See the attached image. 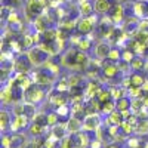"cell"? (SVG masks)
Listing matches in <instances>:
<instances>
[{"label": "cell", "mask_w": 148, "mask_h": 148, "mask_svg": "<svg viewBox=\"0 0 148 148\" xmlns=\"http://www.w3.org/2000/svg\"><path fill=\"white\" fill-rule=\"evenodd\" d=\"M76 136V141H77V147L79 148H89L92 139L89 138V132L88 130H80L79 133L74 135Z\"/></svg>", "instance_id": "18"}, {"label": "cell", "mask_w": 148, "mask_h": 148, "mask_svg": "<svg viewBox=\"0 0 148 148\" xmlns=\"http://www.w3.org/2000/svg\"><path fill=\"white\" fill-rule=\"evenodd\" d=\"M93 6H95V14L98 15H107L113 3L110 2V0H95L93 2Z\"/></svg>", "instance_id": "16"}, {"label": "cell", "mask_w": 148, "mask_h": 148, "mask_svg": "<svg viewBox=\"0 0 148 148\" xmlns=\"http://www.w3.org/2000/svg\"><path fill=\"white\" fill-rule=\"evenodd\" d=\"M45 98H46V92L42 89V86H39L37 83H33L30 88L24 92V101L25 102L39 104V102L45 101Z\"/></svg>", "instance_id": "2"}, {"label": "cell", "mask_w": 148, "mask_h": 148, "mask_svg": "<svg viewBox=\"0 0 148 148\" xmlns=\"http://www.w3.org/2000/svg\"><path fill=\"white\" fill-rule=\"evenodd\" d=\"M101 68H102V73H101V74L104 76V79H107V80H113V79H116V77L119 76V73H120L119 64L114 62V61H111V59H108V58H107V61L102 59Z\"/></svg>", "instance_id": "4"}, {"label": "cell", "mask_w": 148, "mask_h": 148, "mask_svg": "<svg viewBox=\"0 0 148 148\" xmlns=\"http://www.w3.org/2000/svg\"><path fill=\"white\" fill-rule=\"evenodd\" d=\"M123 121H125V116H123V113H121V111H119V110H114L113 113L108 114V119L105 121V125H108V126H111V125L121 126Z\"/></svg>", "instance_id": "17"}, {"label": "cell", "mask_w": 148, "mask_h": 148, "mask_svg": "<svg viewBox=\"0 0 148 148\" xmlns=\"http://www.w3.org/2000/svg\"><path fill=\"white\" fill-rule=\"evenodd\" d=\"M135 56H136V53H135L133 51H130V49H127V47L121 52V59L126 61V62H132V61L135 59Z\"/></svg>", "instance_id": "38"}, {"label": "cell", "mask_w": 148, "mask_h": 148, "mask_svg": "<svg viewBox=\"0 0 148 148\" xmlns=\"http://www.w3.org/2000/svg\"><path fill=\"white\" fill-rule=\"evenodd\" d=\"M79 14L80 16H90L92 14H95V6L90 0H86L83 3H79Z\"/></svg>", "instance_id": "21"}, {"label": "cell", "mask_w": 148, "mask_h": 148, "mask_svg": "<svg viewBox=\"0 0 148 148\" xmlns=\"http://www.w3.org/2000/svg\"><path fill=\"white\" fill-rule=\"evenodd\" d=\"M145 108L144 104V98H132V105H130V111L135 114L141 113V111Z\"/></svg>", "instance_id": "27"}, {"label": "cell", "mask_w": 148, "mask_h": 148, "mask_svg": "<svg viewBox=\"0 0 148 148\" xmlns=\"http://www.w3.org/2000/svg\"><path fill=\"white\" fill-rule=\"evenodd\" d=\"M51 22H52L51 16H49V14L45 12V14H42L40 16H37L36 19H33V28L36 31H39V33H43L47 28H51V25H49Z\"/></svg>", "instance_id": "10"}, {"label": "cell", "mask_w": 148, "mask_h": 148, "mask_svg": "<svg viewBox=\"0 0 148 148\" xmlns=\"http://www.w3.org/2000/svg\"><path fill=\"white\" fill-rule=\"evenodd\" d=\"M30 119L25 117V116H14L12 119V123H10V132L12 133H18V132H22L24 129H27L30 126Z\"/></svg>", "instance_id": "8"}, {"label": "cell", "mask_w": 148, "mask_h": 148, "mask_svg": "<svg viewBox=\"0 0 148 148\" xmlns=\"http://www.w3.org/2000/svg\"><path fill=\"white\" fill-rule=\"evenodd\" d=\"M31 121L37 123V125H40V126H43L46 129H51V127H49V123H47V114L46 113H37Z\"/></svg>", "instance_id": "30"}, {"label": "cell", "mask_w": 148, "mask_h": 148, "mask_svg": "<svg viewBox=\"0 0 148 148\" xmlns=\"http://www.w3.org/2000/svg\"><path fill=\"white\" fill-rule=\"evenodd\" d=\"M10 123H12V116L8 110H2L0 111V129L3 133L8 132V129L10 130Z\"/></svg>", "instance_id": "19"}, {"label": "cell", "mask_w": 148, "mask_h": 148, "mask_svg": "<svg viewBox=\"0 0 148 148\" xmlns=\"http://www.w3.org/2000/svg\"><path fill=\"white\" fill-rule=\"evenodd\" d=\"M55 90H58V92H70V82H68V79H61V80H58L56 83H55Z\"/></svg>", "instance_id": "31"}, {"label": "cell", "mask_w": 148, "mask_h": 148, "mask_svg": "<svg viewBox=\"0 0 148 148\" xmlns=\"http://www.w3.org/2000/svg\"><path fill=\"white\" fill-rule=\"evenodd\" d=\"M93 28H95V24L89 16H80L77 19V31L82 36H89L93 31Z\"/></svg>", "instance_id": "9"}, {"label": "cell", "mask_w": 148, "mask_h": 148, "mask_svg": "<svg viewBox=\"0 0 148 148\" xmlns=\"http://www.w3.org/2000/svg\"><path fill=\"white\" fill-rule=\"evenodd\" d=\"M46 8H49L47 0H27L25 3V16L28 19H36L45 14Z\"/></svg>", "instance_id": "1"}, {"label": "cell", "mask_w": 148, "mask_h": 148, "mask_svg": "<svg viewBox=\"0 0 148 148\" xmlns=\"http://www.w3.org/2000/svg\"><path fill=\"white\" fill-rule=\"evenodd\" d=\"M110 51H111V45H110V42L102 40V42H99V43L95 46V56L99 59V61L107 59L108 55H110Z\"/></svg>", "instance_id": "11"}, {"label": "cell", "mask_w": 148, "mask_h": 148, "mask_svg": "<svg viewBox=\"0 0 148 148\" xmlns=\"http://www.w3.org/2000/svg\"><path fill=\"white\" fill-rule=\"evenodd\" d=\"M126 145H127L129 148H139L142 144L139 142L138 138H127V139H126Z\"/></svg>", "instance_id": "39"}, {"label": "cell", "mask_w": 148, "mask_h": 148, "mask_svg": "<svg viewBox=\"0 0 148 148\" xmlns=\"http://www.w3.org/2000/svg\"><path fill=\"white\" fill-rule=\"evenodd\" d=\"M102 125V120L99 113H93V114H88L83 120V130H88V132H96L98 129L101 127Z\"/></svg>", "instance_id": "6"}, {"label": "cell", "mask_w": 148, "mask_h": 148, "mask_svg": "<svg viewBox=\"0 0 148 148\" xmlns=\"http://www.w3.org/2000/svg\"><path fill=\"white\" fill-rule=\"evenodd\" d=\"M107 15L113 19L114 24H121L126 18V12H125V8H123L119 2H116L113 6H111V9H110V12Z\"/></svg>", "instance_id": "7"}, {"label": "cell", "mask_w": 148, "mask_h": 148, "mask_svg": "<svg viewBox=\"0 0 148 148\" xmlns=\"http://www.w3.org/2000/svg\"><path fill=\"white\" fill-rule=\"evenodd\" d=\"M138 135H147L148 133V119H139L136 125V132Z\"/></svg>", "instance_id": "32"}, {"label": "cell", "mask_w": 148, "mask_h": 148, "mask_svg": "<svg viewBox=\"0 0 148 148\" xmlns=\"http://www.w3.org/2000/svg\"><path fill=\"white\" fill-rule=\"evenodd\" d=\"M92 42H93V37L89 34V37H82L76 47L80 49V51H83V52H88V51H90V47H92Z\"/></svg>", "instance_id": "26"}, {"label": "cell", "mask_w": 148, "mask_h": 148, "mask_svg": "<svg viewBox=\"0 0 148 148\" xmlns=\"http://www.w3.org/2000/svg\"><path fill=\"white\" fill-rule=\"evenodd\" d=\"M34 65L31 64V61L28 58V53H19L18 58L14 61V68H15V73H28L31 71Z\"/></svg>", "instance_id": "5"}, {"label": "cell", "mask_w": 148, "mask_h": 148, "mask_svg": "<svg viewBox=\"0 0 148 148\" xmlns=\"http://www.w3.org/2000/svg\"><path fill=\"white\" fill-rule=\"evenodd\" d=\"M145 70H148V58H145Z\"/></svg>", "instance_id": "41"}, {"label": "cell", "mask_w": 148, "mask_h": 148, "mask_svg": "<svg viewBox=\"0 0 148 148\" xmlns=\"http://www.w3.org/2000/svg\"><path fill=\"white\" fill-rule=\"evenodd\" d=\"M59 147L61 148H79L77 147V141H76V136L73 133H68L65 138H62L59 141Z\"/></svg>", "instance_id": "24"}, {"label": "cell", "mask_w": 148, "mask_h": 148, "mask_svg": "<svg viewBox=\"0 0 148 148\" xmlns=\"http://www.w3.org/2000/svg\"><path fill=\"white\" fill-rule=\"evenodd\" d=\"M133 15L138 16L139 19L148 16V2H145V0H139V2L133 3Z\"/></svg>", "instance_id": "15"}, {"label": "cell", "mask_w": 148, "mask_h": 148, "mask_svg": "<svg viewBox=\"0 0 148 148\" xmlns=\"http://www.w3.org/2000/svg\"><path fill=\"white\" fill-rule=\"evenodd\" d=\"M76 53H77V49L73 47V49H68L67 53L62 56V62L65 67L68 68H77V61H76Z\"/></svg>", "instance_id": "14"}, {"label": "cell", "mask_w": 148, "mask_h": 148, "mask_svg": "<svg viewBox=\"0 0 148 148\" xmlns=\"http://www.w3.org/2000/svg\"><path fill=\"white\" fill-rule=\"evenodd\" d=\"M65 125H67L68 133H73V135H76V133H79L80 130H83V121L79 120V119H76V117H73V116H70V117L67 119Z\"/></svg>", "instance_id": "13"}, {"label": "cell", "mask_w": 148, "mask_h": 148, "mask_svg": "<svg viewBox=\"0 0 148 148\" xmlns=\"http://www.w3.org/2000/svg\"><path fill=\"white\" fill-rule=\"evenodd\" d=\"M67 135H68V130H67L65 123H58V125L51 127V136L56 141H61L62 138H65Z\"/></svg>", "instance_id": "12"}, {"label": "cell", "mask_w": 148, "mask_h": 148, "mask_svg": "<svg viewBox=\"0 0 148 148\" xmlns=\"http://www.w3.org/2000/svg\"><path fill=\"white\" fill-rule=\"evenodd\" d=\"M27 53H28V58H30L31 64L34 67H42L45 62H47V61L51 59V55H49L45 49H42L40 46H33Z\"/></svg>", "instance_id": "3"}, {"label": "cell", "mask_w": 148, "mask_h": 148, "mask_svg": "<svg viewBox=\"0 0 148 148\" xmlns=\"http://www.w3.org/2000/svg\"><path fill=\"white\" fill-rule=\"evenodd\" d=\"M104 148H120V145H119V142L111 141L110 144H105V147H104Z\"/></svg>", "instance_id": "40"}, {"label": "cell", "mask_w": 148, "mask_h": 148, "mask_svg": "<svg viewBox=\"0 0 148 148\" xmlns=\"http://www.w3.org/2000/svg\"><path fill=\"white\" fill-rule=\"evenodd\" d=\"M116 105H117V110L121 111V113H126V111H130V105H132V98L130 96H123L120 99L116 101Z\"/></svg>", "instance_id": "23"}, {"label": "cell", "mask_w": 148, "mask_h": 148, "mask_svg": "<svg viewBox=\"0 0 148 148\" xmlns=\"http://www.w3.org/2000/svg\"><path fill=\"white\" fill-rule=\"evenodd\" d=\"M129 80H130V84L135 86V88H142V84L147 82V77H145V74L139 73V71H133L129 74Z\"/></svg>", "instance_id": "20"}, {"label": "cell", "mask_w": 148, "mask_h": 148, "mask_svg": "<svg viewBox=\"0 0 148 148\" xmlns=\"http://www.w3.org/2000/svg\"><path fill=\"white\" fill-rule=\"evenodd\" d=\"M133 37H135V39H136L141 45H144V46L148 47V31H142V30H139Z\"/></svg>", "instance_id": "36"}, {"label": "cell", "mask_w": 148, "mask_h": 148, "mask_svg": "<svg viewBox=\"0 0 148 148\" xmlns=\"http://www.w3.org/2000/svg\"><path fill=\"white\" fill-rule=\"evenodd\" d=\"M96 98L101 101V104H104V102H107L110 99H113V95H111V90L110 89H102L99 93L96 95Z\"/></svg>", "instance_id": "35"}, {"label": "cell", "mask_w": 148, "mask_h": 148, "mask_svg": "<svg viewBox=\"0 0 148 148\" xmlns=\"http://www.w3.org/2000/svg\"><path fill=\"white\" fill-rule=\"evenodd\" d=\"M45 130H46V127H43V126H40V125H37V123H31V125L28 126V132H30V135L31 136H43V133H45Z\"/></svg>", "instance_id": "28"}, {"label": "cell", "mask_w": 148, "mask_h": 148, "mask_svg": "<svg viewBox=\"0 0 148 148\" xmlns=\"http://www.w3.org/2000/svg\"><path fill=\"white\" fill-rule=\"evenodd\" d=\"M114 110H117V105H116V99H110V101H107V102H104L102 104V111L101 113H104V114H110V113H113Z\"/></svg>", "instance_id": "33"}, {"label": "cell", "mask_w": 148, "mask_h": 148, "mask_svg": "<svg viewBox=\"0 0 148 148\" xmlns=\"http://www.w3.org/2000/svg\"><path fill=\"white\" fill-rule=\"evenodd\" d=\"M27 144H28V142H27L25 136H24L21 132L12 133V144H10V148H25Z\"/></svg>", "instance_id": "22"}, {"label": "cell", "mask_w": 148, "mask_h": 148, "mask_svg": "<svg viewBox=\"0 0 148 148\" xmlns=\"http://www.w3.org/2000/svg\"><path fill=\"white\" fill-rule=\"evenodd\" d=\"M108 59L114 61V62H119V61L121 59V51H120L119 47H111L110 55H108Z\"/></svg>", "instance_id": "37"}, {"label": "cell", "mask_w": 148, "mask_h": 148, "mask_svg": "<svg viewBox=\"0 0 148 148\" xmlns=\"http://www.w3.org/2000/svg\"><path fill=\"white\" fill-rule=\"evenodd\" d=\"M59 114L56 113V110H53V111H49L47 113V123H49V127H52V126H55V125H58L59 123Z\"/></svg>", "instance_id": "34"}, {"label": "cell", "mask_w": 148, "mask_h": 148, "mask_svg": "<svg viewBox=\"0 0 148 148\" xmlns=\"http://www.w3.org/2000/svg\"><path fill=\"white\" fill-rule=\"evenodd\" d=\"M76 61H77V68H83V67L90 64V59L88 56V52H83V51H80V49H77Z\"/></svg>", "instance_id": "25"}, {"label": "cell", "mask_w": 148, "mask_h": 148, "mask_svg": "<svg viewBox=\"0 0 148 148\" xmlns=\"http://www.w3.org/2000/svg\"><path fill=\"white\" fill-rule=\"evenodd\" d=\"M130 67H132V71H142V70H145V58L136 55L135 59L130 62Z\"/></svg>", "instance_id": "29"}]
</instances>
